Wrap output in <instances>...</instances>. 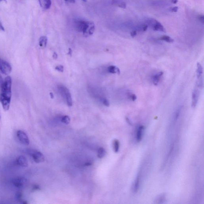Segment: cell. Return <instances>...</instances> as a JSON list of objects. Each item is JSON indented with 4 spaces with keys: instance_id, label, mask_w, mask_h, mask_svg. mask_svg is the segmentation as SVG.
Returning <instances> with one entry per match:
<instances>
[{
    "instance_id": "19",
    "label": "cell",
    "mask_w": 204,
    "mask_h": 204,
    "mask_svg": "<svg viewBox=\"0 0 204 204\" xmlns=\"http://www.w3.org/2000/svg\"><path fill=\"white\" fill-rule=\"evenodd\" d=\"M120 143L118 140H114L113 141V150L115 152L117 153L119 151Z\"/></svg>"
},
{
    "instance_id": "35",
    "label": "cell",
    "mask_w": 204,
    "mask_h": 204,
    "mask_svg": "<svg viewBox=\"0 0 204 204\" xmlns=\"http://www.w3.org/2000/svg\"><path fill=\"white\" fill-rule=\"evenodd\" d=\"M57 56H57V53H56V52H54V53H53V58L54 59H57Z\"/></svg>"
},
{
    "instance_id": "3",
    "label": "cell",
    "mask_w": 204,
    "mask_h": 204,
    "mask_svg": "<svg viewBox=\"0 0 204 204\" xmlns=\"http://www.w3.org/2000/svg\"><path fill=\"white\" fill-rule=\"evenodd\" d=\"M27 153L32 158L33 160L36 163H39L44 162L45 157L42 153L36 150H28Z\"/></svg>"
},
{
    "instance_id": "18",
    "label": "cell",
    "mask_w": 204,
    "mask_h": 204,
    "mask_svg": "<svg viewBox=\"0 0 204 204\" xmlns=\"http://www.w3.org/2000/svg\"><path fill=\"white\" fill-rule=\"evenodd\" d=\"M106 154L105 149L103 148H100L98 149L97 157L99 158L102 159L104 158Z\"/></svg>"
},
{
    "instance_id": "37",
    "label": "cell",
    "mask_w": 204,
    "mask_h": 204,
    "mask_svg": "<svg viewBox=\"0 0 204 204\" xmlns=\"http://www.w3.org/2000/svg\"><path fill=\"white\" fill-rule=\"evenodd\" d=\"M65 1L70 2V3H74L75 2V0H65Z\"/></svg>"
},
{
    "instance_id": "30",
    "label": "cell",
    "mask_w": 204,
    "mask_h": 204,
    "mask_svg": "<svg viewBox=\"0 0 204 204\" xmlns=\"http://www.w3.org/2000/svg\"><path fill=\"white\" fill-rule=\"evenodd\" d=\"M199 19L201 22L204 24V17L203 15H200L199 16Z\"/></svg>"
},
{
    "instance_id": "43",
    "label": "cell",
    "mask_w": 204,
    "mask_h": 204,
    "mask_svg": "<svg viewBox=\"0 0 204 204\" xmlns=\"http://www.w3.org/2000/svg\"><path fill=\"white\" fill-rule=\"evenodd\" d=\"M1 1H5V2H6V0H0V2Z\"/></svg>"
},
{
    "instance_id": "17",
    "label": "cell",
    "mask_w": 204,
    "mask_h": 204,
    "mask_svg": "<svg viewBox=\"0 0 204 204\" xmlns=\"http://www.w3.org/2000/svg\"><path fill=\"white\" fill-rule=\"evenodd\" d=\"M202 73H203V68H202V66L199 63H197V79H199L202 77Z\"/></svg>"
},
{
    "instance_id": "31",
    "label": "cell",
    "mask_w": 204,
    "mask_h": 204,
    "mask_svg": "<svg viewBox=\"0 0 204 204\" xmlns=\"http://www.w3.org/2000/svg\"><path fill=\"white\" fill-rule=\"evenodd\" d=\"M136 35H137V32L136 31L134 30V31L131 32V35L132 38L134 37L135 36H136Z\"/></svg>"
},
{
    "instance_id": "10",
    "label": "cell",
    "mask_w": 204,
    "mask_h": 204,
    "mask_svg": "<svg viewBox=\"0 0 204 204\" xmlns=\"http://www.w3.org/2000/svg\"><path fill=\"white\" fill-rule=\"evenodd\" d=\"M39 5L44 10H48L50 8L52 2L51 0H38Z\"/></svg>"
},
{
    "instance_id": "42",
    "label": "cell",
    "mask_w": 204,
    "mask_h": 204,
    "mask_svg": "<svg viewBox=\"0 0 204 204\" xmlns=\"http://www.w3.org/2000/svg\"><path fill=\"white\" fill-rule=\"evenodd\" d=\"M126 120L127 121V122H128L129 124H131V121H130V120L128 118H126Z\"/></svg>"
},
{
    "instance_id": "5",
    "label": "cell",
    "mask_w": 204,
    "mask_h": 204,
    "mask_svg": "<svg viewBox=\"0 0 204 204\" xmlns=\"http://www.w3.org/2000/svg\"><path fill=\"white\" fill-rule=\"evenodd\" d=\"M12 183L15 187L19 189H22L27 185L28 181L23 177H17L12 180Z\"/></svg>"
},
{
    "instance_id": "20",
    "label": "cell",
    "mask_w": 204,
    "mask_h": 204,
    "mask_svg": "<svg viewBox=\"0 0 204 204\" xmlns=\"http://www.w3.org/2000/svg\"><path fill=\"white\" fill-rule=\"evenodd\" d=\"M22 197L23 194L22 192L21 191H17L15 194V199L17 201L19 202H22Z\"/></svg>"
},
{
    "instance_id": "12",
    "label": "cell",
    "mask_w": 204,
    "mask_h": 204,
    "mask_svg": "<svg viewBox=\"0 0 204 204\" xmlns=\"http://www.w3.org/2000/svg\"><path fill=\"white\" fill-rule=\"evenodd\" d=\"M163 74H164V72L163 71H160V72L152 76V81L154 85H158L159 80H160V78L163 76Z\"/></svg>"
},
{
    "instance_id": "4",
    "label": "cell",
    "mask_w": 204,
    "mask_h": 204,
    "mask_svg": "<svg viewBox=\"0 0 204 204\" xmlns=\"http://www.w3.org/2000/svg\"><path fill=\"white\" fill-rule=\"evenodd\" d=\"M59 90L61 95L63 97L66 99V103L68 106L71 107L72 106V99L71 98V94L67 88L63 85H61L58 87Z\"/></svg>"
},
{
    "instance_id": "29",
    "label": "cell",
    "mask_w": 204,
    "mask_h": 204,
    "mask_svg": "<svg viewBox=\"0 0 204 204\" xmlns=\"http://www.w3.org/2000/svg\"><path fill=\"white\" fill-rule=\"evenodd\" d=\"M130 97L131 98V99H132V100L133 101H135V100H136V99H137V97H136V95L134 94L130 95Z\"/></svg>"
},
{
    "instance_id": "11",
    "label": "cell",
    "mask_w": 204,
    "mask_h": 204,
    "mask_svg": "<svg viewBox=\"0 0 204 204\" xmlns=\"http://www.w3.org/2000/svg\"><path fill=\"white\" fill-rule=\"evenodd\" d=\"M198 95V91L197 89H194L192 93V104H191L192 108H195L197 106Z\"/></svg>"
},
{
    "instance_id": "26",
    "label": "cell",
    "mask_w": 204,
    "mask_h": 204,
    "mask_svg": "<svg viewBox=\"0 0 204 204\" xmlns=\"http://www.w3.org/2000/svg\"><path fill=\"white\" fill-rule=\"evenodd\" d=\"M55 69L56 70L59 71V72H63L64 71V67L63 66H62V65L57 66Z\"/></svg>"
},
{
    "instance_id": "27",
    "label": "cell",
    "mask_w": 204,
    "mask_h": 204,
    "mask_svg": "<svg viewBox=\"0 0 204 204\" xmlns=\"http://www.w3.org/2000/svg\"><path fill=\"white\" fill-rule=\"evenodd\" d=\"M118 6L119 7L121 8H126V7H127V5H126L125 2H121L118 4Z\"/></svg>"
},
{
    "instance_id": "22",
    "label": "cell",
    "mask_w": 204,
    "mask_h": 204,
    "mask_svg": "<svg viewBox=\"0 0 204 204\" xmlns=\"http://www.w3.org/2000/svg\"><path fill=\"white\" fill-rule=\"evenodd\" d=\"M165 195H161L156 199L155 201H156L157 203H163L164 201H165Z\"/></svg>"
},
{
    "instance_id": "36",
    "label": "cell",
    "mask_w": 204,
    "mask_h": 204,
    "mask_svg": "<svg viewBox=\"0 0 204 204\" xmlns=\"http://www.w3.org/2000/svg\"><path fill=\"white\" fill-rule=\"evenodd\" d=\"M3 80H2V76L0 75V87L2 85V83L3 82Z\"/></svg>"
},
{
    "instance_id": "28",
    "label": "cell",
    "mask_w": 204,
    "mask_h": 204,
    "mask_svg": "<svg viewBox=\"0 0 204 204\" xmlns=\"http://www.w3.org/2000/svg\"><path fill=\"white\" fill-rule=\"evenodd\" d=\"M40 189V187H39V186L38 185H34V186H33L32 189V191H35L38 190H39Z\"/></svg>"
},
{
    "instance_id": "34",
    "label": "cell",
    "mask_w": 204,
    "mask_h": 204,
    "mask_svg": "<svg viewBox=\"0 0 204 204\" xmlns=\"http://www.w3.org/2000/svg\"><path fill=\"white\" fill-rule=\"evenodd\" d=\"M0 31H5V28L4 27L3 25H2V24L0 22Z\"/></svg>"
},
{
    "instance_id": "7",
    "label": "cell",
    "mask_w": 204,
    "mask_h": 204,
    "mask_svg": "<svg viewBox=\"0 0 204 204\" xmlns=\"http://www.w3.org/2000/svg\"><path fill=\"white\" fill-rule=\"evenodd\" d=\"M148 23L151 25L153 30L165 32L166 30L163 25L158 20L154 19H150L148 21Z\"/></svg>"
},
{
    "instance_id": "24",
    "label": "cell",
    "mask_w": 204,
    "mask_h": 204,
    "mask_svg": "<svg viewBox=\"0 0 204 204\" xmlns=\"http://www.w3.org/2000/svg\"><path fill=\"white\" fill-rule=\"evenodd\" d=\"M181 110H182V108L181 107H179L178 108V109L177 110L175 113L174 116V118L175 120H177L178 119V117L180 114Z\"/></svg>"
},
{
    "instance_id": "32",
    "label": "cell",
    "mask_w": 204,
    "mask_h": 204,
    "mask_svg": "<svg viewBox=\"0 0 204 204\" xmlns=\"http://www.w3.org/2000/svg\"><path fill=\"white\" fill-rule=\"evenodd\" d=\"M148 25H144L141 26V30L143 31H146L147 30Z\"/></svg>"
},
{
    "instance_id": "6",
    "label": "cell",
    "mask_w": 204,
    "mask_h": 204,
    "mask_svg": "<svg viewBox=\"0 0 204 204\" xmlns=\"http://www.w3.org/2000/svg\"><path fill=\"white\" fill-rule=\"evenodd\" d=\"M12 71V67L9 63L0 58V71L4 74L7 75Z\"/></svg>"
},
{
    "instance_id": "44",
    "label": "cell",
    "mask_w": 204,
    "mask_h": 204,
    "mask_svg": "<svg viewBox=\"0 0 204 204\" xmlns=\"http://www.w3.org/2000/svg\"><path fill=\"white\" fill-rule=\"evenodd\" d=\"M83 1H84V2H86L87 0H82Z\"/></svg>"
},
{
    "instance_id": "1",
    "label": "cell",
    "mask_w": 204,
    "mask_h": 204,
    "mask_svg": "<svg viewBox=\"0 0 204 204\" xmlns=\"http://www.w3.org/2000/svg\"><path fill=\"white\" fill-rule=\"evenodd\" d=\"M12 78L8 76L4 80L1 87L0 102L5 111H7L10 107L12 97Z\"/></svg>"
},
{
    "instance_id": "45",
    "label": "cell",
    "mask_w": 204,
    "mask_h": 204,
    "mask_svg": "<svg viewBox=\"0 0 204 204\" xmlns=\"http://www.w3.org/2000/svg\"><path fill=\"white\" fill-rule=\"evenodd\" d=\"M1 115H0V122H1Z\"/></svg>"
},
{
    "instance_id": "2",
    "label": "cell",
    "mask_w": 204,
    "mask_h": 204,
    "mask_svg": "<svg viewBox=\"0 0 204 204\" xmlns=\"http://www.w3.org/2000/svg\"><path fill=\"white\" fill-rule=\"evenodd\" d=\"M95 30V25L93 22L84 20L81 27V32L85 37L92 35Z\"/></svg>"
},
{
    "instance_id": "13",
    "label": "cell",
    "mask_w": 204,
    "mask_h": 204,
    "mask_svg": "<svg viewBox=\"0 0 204 204\" xmlns=\"http://www.w3.org/2000/svg\"><path fill=\"white\" fill-rule=\"evenodd\" d=\"M144 129V127L143 126H140L138 128L136 134V140L138 142H139L142 139Z\"/></svg>"
},
{
    "instance_id": "21",
    "label": "cell",
    "mask_w": 204,
    "mask_h": 204,
    "mask_svg": "<svg viewBox=\"0 0 204 204\" xmlns=\"http://www.w3.org/2000/svg\"><path fill=\"white\" fill-rule=\"evenodd\" d=\"M160 40L165 41L168 43H172L174 41V39H172L170 36H163L159 38Z\"/></svg>"
},
{
    "instance_id": "23",
    "label": "cell",
    "mask_w": 204,
    "mask_h": 204,
    "mask_svg": "<svg viewBox=\"0 0 204 204\" xmlns=\"http://www.w3.org/2000/svg\"><path fill=\"white\" fill-rule=\"evenodd\" d=\"M61 121L63 123L66 124H68L70 122V118L68 116H64L62 118Z\"/></svg>"
},
{
    "instance_id": "40",
    "label": "cell",
    "mask_w": 204,
    "mask_h": 204,
    "mask_svg": "<svg viewBox=\"0 0 204 204\" xmlns=\"http://www.w3.org/2000/svg\"><path fill=\"white\" fill-rule=\"evenodd\" d=\"M49 95H50L51 98H52V99H53V98H54V96L53 93H49Z\"/></svg>"
},
{
    "instance_id": "14",
    "label": "cell",
    "mask_w": 204,
    "mask_h": 204,
    "mask_svg": "<svg viewBox=\"0 0 204 204\" xmlns=\"http://www.w3.org/2000/svg\"><path fill=\"white\" fill-rule=\"evenodd\" d=\"M48 38L46 36H42L39 38V46L42 48H44L46 46Z\"/></svg>"
},
{
    "instance_id": "8",
    "label": "cell",
    "mask_w": 204,
    "mask_h": 204,
    "mask_svg": "<svg viewBox=\"0 0 204 204\" xmlns=\"http://www.w3.org/2000/svg\"><path fill=\"white\" fill-rule=\"evenodd\" d=\"M16 134L18 138L22 144L25 146H28L30 144V140L25 132L21 130H19Z\"/></svg>"
},
{
    "instance_id": "25",
    "label": "cell",
    "mask_w": 204,
    "mask_h": 204,
    "mask_svg": "<svg viewBox=\"0 0 204 204\" xmlns=\"http://www.w3.org/2000/svg\"><path fill=\"white\" fill-rule=\"evenodd\" d=\"M102 102L103 104H104L105 106L109 107L110 105L109 102L108 100V99H106V98H103L102 100Z\"/></svg>"
},
{
    "instance_id": "15",
    "label": "cell",
    "mask_w": 204,
    "mask_h": 204,
    "mask_svg": "<svg viewBox=\"0 0 204 204\" xmlns=\"http://www.w3.org/2000/svg\"><path fill=\"white\" fill-rule=\"evenodd\" d=\"M140 173H138V174L137 177L135 179L134 183L133 185V191L134 192H136L139 188L140 186Z\"/></svg>"
},
{
    "instance_id": "39",
    "label": "cell",
    "mask_w": 204,
    "mask_h": 204,
    "mask_svg": "<svg viewBox=\"0 0 204 204\" xmlns=\"http://www.w3.org/2000/svg\"><path fill=\"white\" fill-rule=\"evenodd\" d=\"M171 1L173 4H176L178 2V0H171Z\"/></svg>"
},
{
    "instance_id": "33",
    "label": "cell",
    "mask_w": 204,
    "mask_h": 204,
    "mask_svg": "<svg viewBox=\"0 0 204 204\" xmlns=\"http://www.w3.org/2000/svg\"><path fill=\"white\" fill-rule=\"evenodd\" d=\"M178 6H175L171 9V11L172 12H176L178 11Z\"/></svg>"
},
{
    "instance_id": "41",
    "label": "cell",
    "mask_w": 204,
    "mask_h": 204,
    "mask_svg": "<svg viewBox=\"0 0 204 204\" xmlns=\"http://www.w3.org/2000/svg\"><path fill=\"white\" fill-rule=\"evenodd\" d=\"M91 163H90V162H87L86 163V164H85V165L86 166H90L91 165Z\"/></svg>"
},
{
    "instance_id": "38",
    "label": "cell",
    "mask_w": 204,
    "mask_h": 204,
    "mask_svg": "<svg viewBox=\"0 0 204 204\" xmlns=\"http://www.w3.org/2000/svg\"><path fill=\"white\" fill-rule=\"evenodd\" d=\"M72 51L71 50V48H69V49L68 54L70 55V56H71V54H72Z\"/></svg>"
},
{
    "instance_id": "16",
    "label": "cell",
    "mask_w": 204,
    "mask_h": 204,
    "mask_svg": "<svg viewBox=\"0 0 204 204\" xmlns=\"http://www.w3.org/2000/svg\"><path fill=\"white\" fill-rule=\"evenodd\" d=\"M108 72L111 73H117V74H120V70L119 69L114 66H109L108 68Z\"/></svg>"
},
{
    "instance_id": "9",
    "label": "cell",
    "mask_w": 204,
    "mask_h": 204,
    "mask_svg": "<svg viewBox=\"0 0 204 204\" xmlns=\"http://www.w3.org/2000/svg\"><path fill=\"white\" fill-rule=\"evenodd\" d=\"M16 163L17 165L24 168L28 167V166L27 159L23 155H20L17 158L16 160Z\"/></svg>"
}]
</instances>
